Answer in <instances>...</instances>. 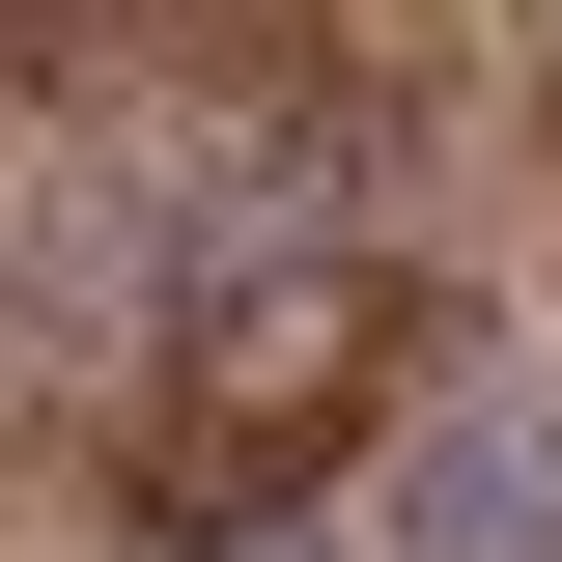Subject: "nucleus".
Wrapping results in <instances>:
<instances>
[{
  "label": "nucleus",
  "mask_w": 562,
  "mask_h": 562,
  "mask_svg": "<svg viewBox=\"0 0 562 562\" xmlns=\"http://www.w3.org/2000/svg\"><path fill=\"white\" fill-rule=\"evenodd\" d=\"M422 366H450V254H338V225H281V254L225 281L198 338L140 366L113 506H140V535H254V506L366 479V422H394Z\"/></svg>",
  "instance_id": "nucleus-1"
},
{
  "label": "nucleus",
  "mask_w": 562,
  "mask_h": 562,
  "mask_svg": "<svg viewBox=\"0 0 562 562\" xmlns=\"http://www.w3.org/2000/svg\"><path fill=\"white\" fill-rule=\"evenodd\" d=\"M366 562H562V366H479L366 450Z\"/></svg>",
  "instance_id": "nucleus-2"
},
{
  "label": "nucleus",
  "mask_w": 562,
  "mask_h": 562,
  "mask_svg": "<svg viewBox=\"0 0 562 562\" xmlns=\"http://www.w3.org/2000/svg\"><path fill=\"white\" fill-rule=\"evenodd\" d=\"M57 85H85V57H0V113H57Z\"/></svg>",
  "instance_id": "nucleus-3"
}]
</instances>
